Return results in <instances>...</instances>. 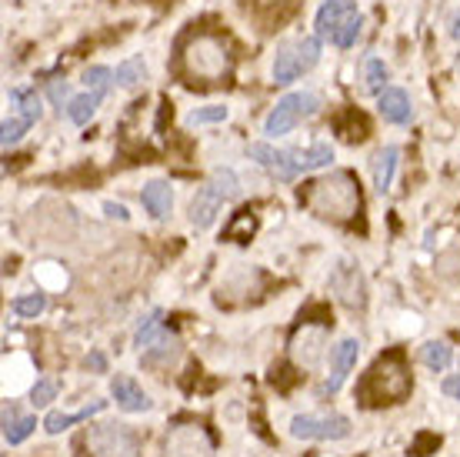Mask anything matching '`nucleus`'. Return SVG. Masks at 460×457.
I'll use <instances>...</instances> for the list:
<instances>
[{
    "instance_id": "nucleus-1",
    "label": "nucleus",
    "mask_w": 460,
    "mask_h": 457,
    "mask_svg": "<svg viewBox=\"0 0 460 457\" xmlns=\"http://www.w3.org/2000/svg\"><path fill=\"white\" fill-rule=\"evenodd\" d=\"M251 157L270 171L277 181H297L300 174H311V171H321V167H331V160H334V148L331 144H311V148L304 150H284V148H274V144H267V140H257L251 144Z\"/></svg>"
},
{
    "instance_id": "nucleus-2",
    "label": "nucleus",
    "mask_w": 460,
    "mask_h": 457,
    "mask_svg": "<svg viewBox=\"0 0 460 457\" xmlns=\"http://www.w3.org/2000/svg\"><path fill=\"white\" fill-rule=\"evenodd\" d=\"M307 207H311L314 214L331 218V220L354 218L357 207H360V194H357L354 177L341 171V174H331V177L311 184V191H307Z\"/></svg>"
},
{
    "instance_id": "nucleus-3",
    "label": "nucleus",
    "mask_w": 460,
    "mask_h": 457,
    "mask_svg": "<svg viewBox=\"0 0 460 457\" xmlns=\"http://www.w3.org/2000/svg\"><path fill=\"white\" fill-rule=\"evenodd\" d=\"M360 27H364V17L357 11V0H323L314 17L317 37L341 50H350L360 40Z\"/></svg>"
},
{
    "instance_id": "nucleus-4",
    "label": "nucleus",
    "mask_w": 460,
    "mask_h": 457,
    "mask_svg": "<svg viewBox=\"0 0 460 457\" xmlns=\"http://www.w3.org/2000/svg\"><path fill=\"white\" fill-rule=\"evenodd\" d=\"M364 404H397L411 394V374L403 371L401 357H384L370 367L367 381H364Z\"/></svg>"
},
{
    "instance_id": "nucleus-5",
    "label": "nucleus",
    "mask_w": 460,
    "mask_h": 457,
    "mask_svg": "<svg viewBox=\"0 0 460 457\" xmlns=\"http://www.w3.org/2000/svg\"><path fill=\"white\" fill-rule=\"evenodd\" d=\"M317 60H321V37H297L280 44L274 54V84L288 87L317 67Z\"/></svg>"
},
{
    "instance_id": "nucleus-6",
    "label": "nucleus",
    "mask_w": 460,
    "mask_h": 457,
    "mask_svg": "<svg viewBox=\"0 0 460 457\" xmlns=\"http://www.w3.org/2000/svg\"><path fill=\"white\" fill-rule=\"evenodd\" d=\"M230 197H237V174L234 171H214L200 191L190 201V224L197 230H208L214 220H217L220 207L227 204Z\"/></svg>"
},
{
    "instance_id": "nucleus-7",
    "label": "nucleus",
    "mask_w": 460,
    "mask_h": 457,
    "mask_svg": "<svg viewBox=\"0 0 460 457\" xmlns=\"http://www.w3.org/2000/svg\"><path fill=\"white\" fill-rule=\"evenodd\" d=\"M317 107H321V101H317V94H311V91L284 94V97L274 103V111L267 114L264 134L267 138H284V134H290L300 121H307V117L317 114Z\"/></svg>"
},
{
    "instance_id": "nucleus-8",
    "label": "nucleus",
    "mask_w": 460,
    "mask_h": 457,
    "mask_svg": "<svg viewBox=\"0 0 460 457\" xmlns=\"http://www.w3.org/2000/svg\"><path fill=\"white\" fill-rule=\"evenodd\" d=\"M87 451L91 457H137L140 444L134 431H127L120 424H104V427H91Z\"/></svg>"
},
{
    "instance_id": "nucleus-9",
    "label": "nucleus",
    "mask_w": 460,
    "mask_h": 457,
    "mask_svg": "<svg viewBox=\"0 0 460 457\" xmlns=\"http://www.w3.org/2000/svg\"><path fill=\"white\" fill-rule=\"evenodd\" d=\"M187 67L197 77H208V80L224 77L230 67L227 47L220 44L217 37H197L194 44H190V50H187Z\"/></svg>"
},
{
    "instance_id": "nucleus-10",
    "label": "nucleus",
    "mask_w": 460,
    "mask_h": 457,
    "mask_svg": "<svg viewBox=\"0 0 460 457\" xmlns=\"http://www.w3.org/2000/svg\"><path fill=\"white\" fill-rule=\"evenodd\" d=\"M290 435L300 437V441H344L350 435V421L341 417V414H331V417L297 414L290 421Z\"/></svg>"
},
{
    "instance_id": "nucleus-11",
    "label": "nucleus",
    "mask_w": 460,
    "mask_h": 457,
    "mask_svg": "<svg viewBox=\"0 0 460 457\" xmlns=\"http://www.w3.org/2000/svg\"><path fill=\"white\" fill-rule=\"evenodd\" d=\"M331 287H334V294L344 300L347 308H364L367 304V287H364V274L357 271L354 264H341L334 267V274H331Z\"/></svg>"
},
{
    "instance_id": "nucleus-12",
    "label": "nucleus",
    "mask_w": 460,
    "mask_h": 457,
    "mask_svg": "<svg viewBox=\"0 0 460 457\" xmlns=\"http://www.w3.org/2000/svg\"><path fill=\"white\" fill-rule=\"evenodd\" d=\"M357 354H360V344H357L354 337H344V341L331 351V378L323 381V394H337V390L344 388L347 374H350L357 364Z\"/></svg>"
},
{
    "instance_id": "nucleus-13",
    "label": "nucleus",
    "mask_w": 460,
    "mask_h": 457,
    "mask_svg": "<svg viewBox=\"0 0 460 457\" xmlns=\"http://www.w3.org/2000/svg\"><path fill=\"white\" fill-rule=\"evenodd\" d=\"M164 457H214V451H210V441L200 427H181L167 437Z\"/></svg>"
},
{
    "instance_id": "nucleus-14",
    "label": "nucleus",
    "mask_w": 460,
    "mask_h": 457,
    "mask_svg": "<svg viewBox=\"0 0 460 457\" xmlns=\"http://www.w3.org/2000/svg\"><path fill=\"white\" fill-rule=\"evenodd\" d=\"M377 107L380 114H384V121L387 124H411L414 121V103H411V94L401 91V87H384V91L377 94Z\"/></svg>"
},
{
    "instance_id": "nucleus-15",
    "label": "nucleus",
    "mask_w": 460,
    "mask_h": 457,
    "mask_svg": "<svg viewBox=\"0 0 460 457\" xmlns=\"http://www.w3.org/2000/svg\"><path fill=\"white\" fill-rule=\"evenodd\" d=\"M111 394H114L117 408H124L127 414L150 411V398L144 394V388H140L137 381L127 378V374H117V378L111 381Z\"/></svg>"
},
{
    "instance_id": "nucleus-16",
    "label": "nucleus",
    "mask_w": 460,
    "mask_h": 457,
    "mask_svg": "<svg viewBox=\"0 0 460 457\" xmlns=\"http://www.w3.org/2000/svg\"><path fill=\"white\" fill-rule=\"evenodd\" d=\"M140 201H144V211H147L154 220L171 218V207H173V191L167 181H150L144 191H140Z\"/></svg>"
},
{
    "instance_id": "nucleus-17",
    "label": "nucleus",
    "mask_w": 460,
    "mask_h": 457,
    "mask_svg": "<svg viewBox=\"0 0 460 457\" xmlns=\"http://www.w3.org/2000/svg\"><path fill=\"white\" fill-rule=\"evenodd\" d=\"M397 160H401V148L387 144V148L377 150L374 167H370V174H374V191H377V194H387V191H391L394 171H397Z\"/></svg>"
},
{
    "instance_id": "nucleus-18",
    "label": "nucleus",
    "mask_w": 460,
    "mask_h": 457,
    "mask_svg": "<svg viewBox=\"0 0 460 457\" xmlns=\"http://www.w3.org/2000/svg\"><path fill=\"white\" fill-rule=\"evenodd\" d=\"M107 408V400H93V404H87V408H81V411H54V414H47V421H44V431L47 435H60V431H67L70 424H81V421H91L93 414H101Z\"/></svg>"
},
{
    "instance_id": "nucleus-19",
    "label": "nucleus",
    "mask_w": 460,
    "mask_h": 457,
    "mask_svg": "<svg viewBox=\"0 0 460 457\" xmlns=\"http://www.w3.org/2000/svg\"><path fill=\"white\" fill-rule=\"evenodd\" d=\"M104 101V91H87V94H77V97H70L67 101V117L70 124H91V117L97 114V107Z\"/></svg>"
},
{
    "instance_id": "nucleus-20",
    "label": "nucleus",
    "mask_w": 460,
    "mask_h": 457,
    "mask_svg": "<svg viewBox=\"0 0 460 457\" xmlns=\"http://www.w3.org/2000/svg\"><path fill=\"white\" fill-rule=\"evenodd\" d=\"M34 427H37V421L34 417H17V421H13V414L7 411L4 414V441H7V444H23V441H27V437L34 435Z\"/></svg>"
},
{
    "instance_id": "nucleus-21",
    "label": "nucleus",
    "mask_w": 460,
    "mask_h": 457,
    "mask_svg": "<svg viewBox=\"0 0 460 457\" xmlns=\"http://www.w3.org/2000/svg\"><path fill=\"white\" fill-rule=\"evenodd\" d=\"M420 361H424L430 371H447L450 361H454V351H450V344L444 341H427L420 347Z\"/></svg>"
},
{
    "instance_id": "nucleus-22",
    "label": "nucleus",
    "mask_w": 460,
    "mask_h": 457,
    "mask_svg": "<svg viewBox=\"0 0 460 457\" xmlns=\"http://www.w3.org/2000/svg\"><path fill=\"white\" fill-rule=\"evenodd\" d=\"M11 103L17 107V114H27L31 121H40V114H44V103H40L37 91H31V87H13Z\"/></svg>"
},
{
    "instance_id": "nucleus-23",
    "label": "nucleus",
    "mask_w": 460,
    "mask_h": 457,
    "mask_svg": "<svg viewBox=\"0 0 460 457\" xmlns=\"http://www.w3.org/2000/svg\"><path fill=\"white\" fill-rule=\"evenodd\" d=\"M114 77L120 87H137V84L147 80V64H144V58H130L124 64H117Z\"/></svg>"
},
{
    "instance_id": "nucleus-24",
    "label": "nucleus",
    "mask_w": 460,
    "mask_h": 457,
    "mask_svg": "<svg viewBox=\"0 0 460 457\" xmlns=\"http://www.w3.org/2000/svg\"><path fill=\"white\" fill-rule=\"evenodd\" d=\"M34 124H37V121H31L27 114H17V111H13V117H7V121H4V127H0V144H4V148L17 144V140H21Z\"/></svg>"
},
{
    "instance_id": "nucleus-25",
    "label": "nucleus",
    "mask_w": 460,
    "mask_h": 457,
    "mask_svg": "<svg viewBox=\"0 0 460 457\" xmlns=\"http://www.w3.org/2000/svg\"><path fill=\"white\" fill-rule=\"evenodd\" d=\"M227 107L224 103H210V107H197L187 114V127H204V124H220V121H227Z\"/></svg>"
},
{
    "instance_id": "nucleus-26",
    "label": "nucleus",
    "mask_w": 460,
    "mask_h": 457,
    "mask_svg": "<svg viewBox=\"0 0 460 457\" xmlns=\"http://www.w3.org/2000/svg\"><path fill=\"white\" fill-rule=\"evenodd\" d=\"M84 84H87V91H111V84H117V77H114V70L111 67H87L84 70Z\"/></svg>"
},
{
    "instance_id": "nucleus-27",
    "label": "nucleus",
    "mask_w": 460,
    "mask_h": 457,
    "mask_svg": "<svg viewBox=\"0 0 460 457\" xmlns=\"http://www.w3.org/2000/svg\"><path fill=\"white\" fill-rule=\"evenodd\" d=\"M161 310H150L147 318L140 320V327H137V337H134V344H137L140 351H144V347H147L150 341H154V337H157V334H161Z\"/></svg>"
},
{
    "instance_id": "nucleus-28",
    "label": "nucleus",
    "mask_w": 460,
    "mask_h": 457,
    "mask_svg": "<svg viewBox=\"0 0 460 457\" xmlns=\"http://www.w3.org/2000/svg\"><path fill=\"white\" fill-rule=\"evenodd\" d=\"M364 70H367V91L370 94L384 91V84H387V64H384L380 58H370Z\"/></svg>"
},
{
    "instance_id": "nucleus-29",
    "label": "nucleus",
    "mask_w": 460,
    "mask_h": 457,
    "mask_svg": "<svg viewBox=\"0 0 460 457\" xmlns=\"http://www.w3.org/2000/svg\"><path fill=\"white\" fill-rule=\"evenodd\" d=\"M44 308H47L44 294H27V298L13 300V314H17V318H37Z\"/></svg>"
},
{
    "instance_id": "nucleus-30",
    "label": "nucleus",
    "mask_w": 460,
    "mask_h": 457,
    "mask_svg": "<svg viewBox=\"0 0 460 457\" xmlns=\"http://www.w3.org/2000/svg\"><path fill=\"white\" fill-rule=\"evenodd\" d=\"M31 394H34V404H37V408H47L50 400L58 398V384H54V381H37Z\"/></svg>"
},
{
    "instance_id": "nucleus-31",
    "label": "nucleus",
    "mask_w": 460,
    "mask_h": 457,
    "mask_svg": "<svg viewBox=\"0 0 460 457\" xmlns=\"http://www.w3.org/2000/svg\"><path fill=\"white\" fill-rule=\"evenodd\" d=\"M440 390L447 394V398H454V400H460V374H450L444 384H440Z\"/></svg>"
},
{
    "instance_id": "nucleus-32",
    "label": "nucleus",
    "mask_w": 460,
    "mask_h": 457,
    "mask_svg": "<svg viewBox=\"0 0 460 457\" xmlns=\"http://www.w3.org/2000/svg\"><path fill=\"white\" fill-rule=\"evenodd\" d=\"M50 97L60 103L64 97H70V87H67V84H60V80H54V84H50Z\"/></svg>"
},
{
    "instance_id": "nucleus-33",
    "label": "nucleus",
    "mask_w": 460,
    "mask_h": 457,
    "mask_svg": "<svg viewBox=\"0 0 460 457\" xmlns=\"http://www.w3.org/2000/svg\"><path fill=\"white\" fill-rule=\"evenodd\" d=\"M104 211H107V218H117V220H127V218H130L124 204H104Z\"/></svg>"
},
{
    "instance_id": "nucleus-34",
    "label": "nucleus",
    "mask_w": 460,
    "mask_h": 457,
    "mask_svg": "<svg viewBox=\"0 0 460 457\" xmlns=\"http://www.w3.org/2000/svg\"><path fill=\"white\" fill-rule=\"evenodd\" d=\"M87 367H93V371H107L104 354H91V357H87Z\"/></svg>"
},
{
    "instance_id": "nucleus-35",
    "label": "nucleus",
    "mask_w": 460,
    "mask_h": 457,
    "mask_svg": "<svg viewBox=\"0 0 460 457\" xmlns=\"http://www.w3.org/2000/svg\"><path fill=\"white\" fill-rule=\"evenodd\" d=\"M450 37H454V40H460V11L454 13V21H450Z\"/></svg>"
}]
</instances>
